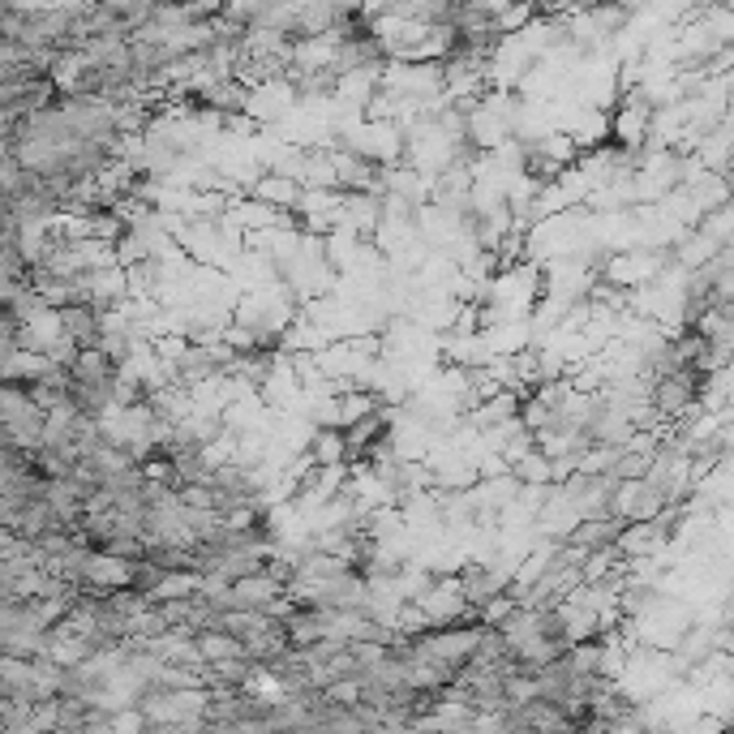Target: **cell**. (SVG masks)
<instances>
[{"label":"cell","instance_id":"cell-1","mask_svg":"<svg viewBox=\"0 0 734 734\" xmlns=\"http://www.w3.org/2000/svg\"><path fill=\"white\" fill-rule=\"evenodd\" d=\"M666 507H670L666 494L653 486L648 477H619V482H614V494H610V511H614L623 524L657 520Z\"/></svg>","mask_w":734,"mask_h":734},{"label":"cell","instance_id":"cell-2","mask_svg":"<svg viewBox=\"0 0 734 734\" xmlns=\"http://www.w3.org/2000/svg\"><path fill=\"white\" fill-rule=\"evenodd\" d=\"M301 181L293 177H284V172H262L253 185H249V194L262 197V202H271V206H280V211H296V202H301Z\"/></svg>","mask_w":734,"mask_h":734},{"label":"cell","instance_id":"cell-3","mask_svg":"<svg viewBox=\"0 0 734 734\" xmlns=\"http://www.w3.org/2000/svg\"><path fill=\"white\" fill-rule=\"evenodd\" d=\"M197 648H202L206 666H215V662H228V657H249L245 636L228 632V628H202V632H197Z\"/></svg>","mask_w":734,"mask_h":734},{"label":"cell","instance_id":"cell-4","mask_svg":"<svg viewBox=\"0 0 734 734\" xmlns=\"http://www.w3.org/2000/svg\"><path fill=\"white\" fill-rule=\"evenodd\" d=\"M309 455H314V464H343V460H352V447H348L343 426H318L314 439H309Z\"/></svg>","mask_w":734,"mask_h":734},{"label":"cell","instance_id":"cell-5","mask_svg":"<svg viewBox=\"0 0 734 734\" xmlns=\"http://www.w3.org/2000/svg\"><path fill=\"white\" fill-rule=\"evenodd\" d=\"M511 473L520 477V486H554V455H545L541 447H533L524 460L511 464Z\"/></svg>","mask_w":734,"mask_h":734}]
</instances>
